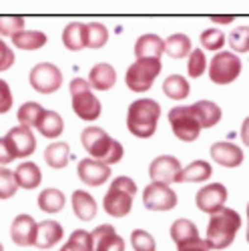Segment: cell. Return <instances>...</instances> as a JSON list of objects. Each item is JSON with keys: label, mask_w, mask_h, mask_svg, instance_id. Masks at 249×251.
<instances>
[{"label": "cell", "mask_w": 249, "mask_h": 251, "mask_svg": "<svg viewBox=\"0 0 249 251\" xmlns=\"http://www.w3.org/2000/svg\"><path fill=\"white\" fill-rule=\"evenodd\" d=\"M211 20L217 23V25H229L233 20V16H211Z\"/></svg>", "instance_id": "cell-47"}, {"label": "cell", "mask_w": 249, "mask_h": 251, "mask_svg": "<svg viewBox=\"0 0 249 251\" xmlns=\"http://www.w3.org/2000/svg\"><path fill=\"white\" fill-rule=\"evenodd\" d=\"M131 245L135 251H157L155 237L145 229H135L131 233Z\"/></svg>", "instance_id": "cell-38"}, {"label": "cell", "mask_w": 249, "mask_h": 251, "mask_svg": "<svg viewBox=\"0 0 249 251\" xmlns=\"http://www.w3.org/2000/svg\"><path fill=\"white\" fill-rule=\"evenodd\" d=\"M169 125L173 135L183 143H193L199 139L201 127L193 115L191 104H179L169 111Z\"/></svg>", "instance_id": "cell-7"}, {"label": "cell", "mask_w": 249, "mask_h": 251, "mask_svg": "<svg viewBox=\"0 0 249 251\" xmlns=\"http://www.w3.org/2000/svg\"><path fill=\"white\" fill-rule=\"evenodd\" d=\"M36 233V221L30 215H16L12 225H10V239L20 245V247H28L34 241Z\"/></svg>", "instance_id": "cell-18"}, {"label": "cell", "mask_w": 249, "mask_h": 251, "mask_svg": "<svg viewBox=\"0 0 249 251\" xmlns=\"http://www.w3.org/2000/svg\"><path fill=\"white\" fill-rule=\"evenodd\" d=\"M211 159L227 169H235L243 163V151L233 143H225V141H217L211 145Z\"/></svg>", "instance_id": "cell-17"}, {"label": "cell", "mask_w": 249, "mask_h": 251, "mask_svg": "<svg viewBox=\"0 0 249 251\" xmlns=\"http://www.w3.org/2000/svg\"><path fill=\"white\" fill-rule=\"evenodd\" d=\"M14 179H16V185L20 189H36L43 181V173H40L38 165L36 163H30V161H25L16 167L14 171Z\"/></svg>", "instance_id": "cell-23"}, {"label": "cell", "mask_w": 249, "mask_h": 251, "mask_svg": "<svg viewBox=\"0 0 249 251\" xmlns=\"http://www.w3.org/2000/svg\"><path fill=\"white\" fill-rule=\"evenodd\" d=\"M161 117V104L155 99H137L129 104L127 129L139 139H149L155 135Z\"/></svg>", "instance_id": "cell-3"}, {"label": "cell", "mask_w": 249, "mask_h": 251, "mask_svg": "<svg viewBox=\"0 0 249 251\" xmlns=\"http://www.w3.org/2000/svg\"><path fill=\"white\" fill-rule=\"evenodd\" d=\"M65 193H62L60 189H54V187H49V189H45L43 193L38 195V207L43 209L45 213H58L65 209Z\"/></svg>", "instance_id": "cell-29"}, {"label": "cell", "mask_w": 249, "mask_h": 251, "mask_svg": "<svg viewBox=\"0 0 249 251\" xmlns=\"http://www.w3.org/2000/svg\"><path fill=\"white\" fill-rule=\"evenodd\" d=\"M12 65H14V52L0 36V73L12 69Z\"/></svg>", "instance_id": "cell-43"}, {"label": "cell", "mask_w": 249, "mask_h": 251, "mask_svg": "<svg viewBox=\"0 0 249 251\" xmlns=\"http://www.w3.org/2000/svg\"><path fill=\"white\" fill-rule=\"evenodd\" d=\"M163 65L159 58H139L127 69L124 82H127L129 91L133 93H145L153 87L155 78L159 76Z\"/></svg>", "instance_id": "cell-6"}, {"label": "cell", "mask_w": 249, "mask_h": 251, "mask_svg": "<svg viewBox=\"0 0 249 251\" xmlns=\"http://www.w3.org/2000/svg\"><path fill=\"white\" fill-rule=\"evenodd\" d=\"M191 50H193L191 38L183 32L171 34L167 40H165V52H167L171 58H185V56H189Z\"/></svg>", "instance_id": "cell-30"}, {"label": "cell", "mask_w": 249, "mask_h": 251, "mask_svg": "<svg viewBox=\"0 0 249 251\" xmlns=\"http://www.w3.org/2000/svg\"><path fill=\"white\" fill-rule=\"evenodd\" d=\"M25 30L23 16H0V36H14L16 32Z\"/></svg>", "instance_id": "cell-41"}, {"label": "cell", "mask_w": 249, "mask_h": 251, "mask_svg": "<svg viewBox=\"0 0 249 251\" xmlns=\"http://www.w3.org/2000/svg\"><path fill=\"white\" fill-rule=\"evenodd\" d=\"M97 209H99V207H97V201L93 199L91 193L80 191V189H76V191L73 193V211H75V215H76L80 221H91V219H95Z\"/></svg>", "instance_id": "cell-25"}, {"label": "cell", "mask_w": 249, "mask_h": 251, "mask_svg": "<svg viewBox=\"0 0 249 251\" xmlns=\"http://www.w3.org/2000/svg\"><path fill=\"white\" fill-rule=\"evenodd\" d=\"M245 237H247V241H249V223H247V229H245Z\"/></svg>", "instance_id": "cell-48"}, {"label": "cell", "mask_w": 249, "mask_h": 251, "mask_svg": "<svg viewBox=\"0 0 249 251\" xmlns=\"http://www.w3.org/2000/svg\"><path fill=\"white\" fill-rule=\"evenodd\" d=\"M109 40V30L100 23H87V49H102Z\"/></svg>", "instance_id": "cell-35"}, {"label": "cell", "mask_w": 249, "mask_h": 251, "mask_svg": "<svg viewBox=\"0 0 249 251\" xmlns=\"http://www.w3.org/2000/svg\"><path fill=\"white\" fill-rule=\"evenodd\" d=\"M211 175H213V167L207 161H193L181 169L177 183H203L209 181Z\"/></svg>", "instance_id": "cell-22"}, {"label": "cell", "mask_w": 249, "mask_h": 251, "mask_svg": "<svg viewBox=\"0 0 249 251\" xmlns=\"http://www.w3.org/2000/svg\"><path fill=\"white\" fill-rule=\"evenodd\" d=\"M45 109L40 107L38 102H25V104H20V109H18V123H20V127H26L32 131V127H36L40 117H43Z\"/></svg>", "instance_id": "cell-33"}, {"label": "cell", "mask_w": 249, "mask_h": 251, "mask_svg": "<svg viewBox=\"0 0 249 251\" xmlns=\"http://www.w3.org/2000/svg\"><path fill=\"white\" fill-rule=\"evenodd\" d=\"M69 159H71V147L65 141H56V143L49 145L45 151V161L52 169H65Z\"/></svg>", "instance_id": "cell-28"}, {"label": "cell", "mask_w": 249, "mask_h": 251, "mask_svg": "<svg viewBox=\"0 0 249 251\" xmlns=\"http://www.w3.org/2000/svg\"><path fill=\"white\" fill-rule=\"evenodd\" d=\"M76 173L80 177V181L85 185H91V187H100L105 181L111 179V167L100 163V161H95L91 157L87 159H80L78 165H76Z\"/></svg>", "instance_id": "cell-13"}, {"label": "cell", "mask_w": 249, "mask_h": 251, "mask_svg": "<svg viewBox=\"0 0 249 251\" xmlns=\"http://www.w3.org/2000/svg\"><path fill=\"white\" fill-rule=\"evenodd\" d=\"M80 143L85 151L91 155V159L100 161L109 167L119 163L124 155L123 145L100 127H87L80 133Z\"/></svg>", "instance_id": "cell-1"}, {"label": "cell", "mask_w": 249, "mask_h": 251, "mask_svg": "<svg viewBox=\"0 0 249 251\" xmlns=\"http://www.w3.org/2000/svg\"><path fill=\"white\" fill-rule=\"evenodd\" d=\"M137 195V183L131 177H117L109 191L102 199V207H105V213L111 217H124L131 213L133 209V199Z\"/></svg>", "instance_id": "cell-4"}, {"label": "cell", "mask_w": 249, "mask_h": 251, "mask_svg": "<svg viewBox=\"0 0 249 251\" xmlns=\"http://www.w3.org/2000/svg\"><path fill=\"white\" fill-rule=\"evenodd\" d=\"M0 251H4V247H2V243H0Z\"/></svg>", "instance_id": "cell-50"}, {"label": "cell", "mask_w": 249, "mask_h": 251, "mask_svg": "<svg viewBox=\"0 0 249 251\" xmlns=\"http://www.w3.org/2000/svg\"><path fill=\"white\" fill-rule=\"evenodd\" d=\"M225 201H227V189H225V185H221V183L205 185L195 195L197 209L203 211V213H209V215L221 211V209L225 207Z\"/></svg>", "instance_id": "cell-11"}, {"label": "cell", "mask_w": 249, "mask_h": 251, "mask_svg": "<svg viewBox=\"0 0 249 251\" xmlns=\"http://www.w3.org/2000/svg\"><path fill=\"white\" fill-rule=\"evenodd\" d=\"M16 189H18V185L14 179V171H10L8 167H0V199L14 197Z\"/></svg>", "instance_id": "cell-39"}, {"label": "cell", "mask_w": 249, "mask_h": 251, "mask_svg": "<svg viewBox=\"0 0 249 251\" xmlns=\"http://www.w3.org/2000/svg\"><path fill=\"white\" fill-rule=\"evenodd\" d=\"M16 157H14V151L10 147V143L6 137H0V165H8L12 163Z\"/></svg>", "instance_id": "cell-44"}, {"label": "cell", "mask_w": 249, "mask_h": 251, "mask_svg": "<svg viewBox=\"0 0 249 251\" xmlns=\"http://www.w3.org/2000/svg\"><path fill=\"white\" fill-rule=\"evenodd\" d=\"M191 109L201 129H211L221 121V109L213 100H197L191 104Z\"/></svg>", "instance_id": "cell-20"}, {"label": "cell", "mask_w": 249, "mask_h": 251, "mask_svg": "<svg viewBox=\"0 0 249 251\" xmlns=\"http://www.w3.org/2000/svg\"><path fill=\"white\" fill-rule=\"evenodd\" d=\"M28 82L36 93L50 95L62 87V73L52 62H38L36 67H32L28 75Z\"/></svg>", "instance_id": "cell-9"}, {"label": "cell", "mask_w": 249, "mask_h": 251, "mask_svg": "<svg viewBox=\"0 0 249 251\" xmlns=\"http://www.w3.org/2000/svg\"><path fill=\"white\" fill-rule=\"evenodd\" d=\"M65 237V231H62V225L54 219H45L36 223V233H34V241L32 245L38 249H50L54 245H58Z\"/></svg>", "instance_id": "cell-16"}, {"label": "cell", "mask_w": 249, "mask_h": 251, "mask_svg": "<svg viewBox=\"0 0 249 251\" xmlns=\"http://www.w3.org/2000/svg\"><path fill=\"white\" fill-rule=\"evenodd\" d=\"M247 221H249V203H247Z\"/></svg>", "instance_id": "cell-49"}, {"label": "cell", "mask_w": 249, "mask_h": 251, "mask_svg": "<svg viewBox=\"0 0 249 251\" xmlns=\"http://www.w3.org/2000/svg\"><path fill=\"white\" fill-rule=\"evenodd\" d=\"M71 99H73V111L82 121H97L102 113V104L93 93L89 80L85 78H73L71 80Z\"/></svg>", "instance_id": "cell-5"}, {"label": "cell", "mask_w": 249, "mask_h": 251, "mask_svg": "<svg viewBox=\"0 0 249 251\" xmlns=\"http://www.w3.org/2000/svg\"><path fill=\"white\" fill-rule=\"evenodd\" d=\"M171 239L175 241V245L187 243V241H193L199 239V229L193 221L189 219H177L171 225Z\"/></svg>", "instance_id": "cell-32"}, {"label": "cell", "mask_w": 249, "mask_h": 251, "mask_svg": "<svg viewBox=\"0 0 249 251\" xmlns=\"http://www.w3.org/2000/svg\"><path fill=\"white\" fill-rule=\"evenodd\" d=\"M229 47L235 52H249V26H237L229 34Z\"/></svg>", "instance_id": "cell-40"}, {"label": "cell", "mask_w": 249, "mask_h": 251, "mask_svg": "<svg viewBox=\"0 0 249 251\" xmlns=\"http://www.w3.org/2000/svg\"><path fill=\"white\" fill-rule=\"evenodd\" d=\"M36 129L40 135H45L49 139H56L62 131H65V121H62V117L56 113V111H47L43 113V117H40Z\"/></svg>", "instance_id": "cell-26"}, {"label": "cell", "mask_w": 249, "mask_h": 251, "mask_svg": "<svg viewBox=\"0 0 249 251\" xmlns=\"http://www.w3.org/2000/svg\"><path fill=\"white\" fill-rule=\"evenodd\" d=\"M201 47L211 50V52H219L225 45V34L219 28H207L201 32Z\"/></svg>", "instance_id": "cell-37"}, {"label": "cell", "mask_w": 249, "mask_h": 251, "mask_svg": "<svg viewBox=\"0 0 249 251\" xmlns=\"http://www.w3.org/2000/svg\"><path fill=\"white\" fill-rule=\"evenodd\" d=\"M241 141L245 147H249V117H245V121L241 123Z\"/></svg>", "instance_id": "cell-46"}, {"label": "cell", "mask_w": 249, "mask_h": 251, "mask_svg": "<svg viewBox=\"0 0 249 251\" xmlns=\"http://www.w3.org/2000/svg\"><path fill=\"white\" fill-rule=\"evenodd\" d=\"M12 45L20 50H38L47 45V34L40 30H23L12 36Z\"/></svg>", "instance_id": "cell-27"}, {"label": "cell", "mask_w": 249, "mask_h": 251, "mask_svg": "<svg viewBox=\"0 0 249 251\" xmlns=\"http://www.w3.org/2000/svg\"><path fill=\"white\" fill-rule=\"evenodd\" d=\"M189 91H191L189 80H187L185 76H181V75H171V76L165 78V82H163V93L167 95L169 99H173V100L187 99V97H189Z\"/></svg>", "instance_id": "cell-31"}, {"label": "cell", "mask_w": 249, "mask_h": 251, "mask_svg": "<svg viewBox=\"0 0 249 251\" xmlns=\"http://www.w3.org/2000/svg\"><path fill=\"white\" fill-rule=\"evenodd\" d=\"M165 52V43L157 34H143L135 43V56L139 58H159Z\"/></svg>", "instance_id": "cell-21"}, {"label": "cell", "mask_w": 249, "mask_h": 251, "mask_svg": "<svg viewBox=\"0 0 249 251\" xmlns=\"http://www.w3.org/2000/svg\"><path fill=\"white\" fill-rule=\"evenodd\" d=\"M89 85L97 91H111L117 85V71L109 62H99L89 73Z\"/></svg>", "instance_id": "cell-19"}, {"label": "cell", "mask_w": 249, "mask_h": 251, "mask_svg": "<svg viewBox=\"0 0 249 251\" xmlns=\"http://www.w3.org/2000/svg\"><path fill=\"white\" fill-rule=\"evenodd\" d=\"M177 251H209V247H207L205 239H193V241H187V243H181L177 245Z\"/></svg>", "instance_id": "cell-45"}, {"label": "cell", "mask_w": 249, "mask_h": 251, "mask_svg": "<svg viewBox=\"0 0 249 251\" xmlns=\"http://www.w3.org/2000/svg\"><path fill=\"white\" fill-rule=\"evenodd\" d=\"M91 239H93V251H124V239L109 223L99 225L91 233Z\"/></svg>", "instance_id": "cell-14"}, {"label": "cell", "mask_w": 249, "mask_h": 251, "mask_svg": "<svg viewBox=\"0 0 249 251\" xmlns=\"http://www.w3.org/2000/svg\"><path fill=\"white\" fill-rule=\"evenodd\" d=\"M12 91L8 87V82L0 78V115H4L12 109Z\"/></svg>", "instance_id": "cell-42"}, {"label": "cell", "mask_w": 249, "mask_h": 251, "mask_svg": "<svg viewBox=\"0 0 249 251\" xmlns=\"http://www.w3.org/2000/svg\"><path fill=\"white\" fill-rule=\"evenodd\" d=\"M58 251H93V239H91V233L85 231V229H76V231L71 233L69 241L62 245Z\"/></svg>", "instance_id": "cell-34"}, {"label": "cell", "mask_w": 249, "mask_h": 251, "mask_svg": "<svg viewBox=\"0 0 249 251\" xmlns=\"http://www.w3.org/2000/svg\"><path fill=\"white\" fill-rule=\"evenodd\" d=\"M241 58L235 52H215L209 62V78L215 85H231L241 75Z\"/></svg>", "instance_id": "cell-8"}, {"label": "cell", "mask_w": 249, "mask_h": 251, "mask_svg": "<svg viewBox=\"0 0 249 251\" xmlns=\"http://www.w3.org/2000/svg\"><path fill=\"white\" fill-rule=\"evenodd\" d=\"M62 45L73 52L87 49V23H69L62 30Z\"/></svg>", "instance_id": "cell-24"}, {"label": "cell", "mask_w": 249, "mask_h": 251, "mask_svg": "<svg viewBox=\"0 0 249 251\" xmlns=\"http://www.w3.org/2000/svg\"><path fill=\"white\" fill-rule=\"evenodd\" d=\"M177 193L171 189L169 185L163 183H149L143 191V205L149 211H171L177 207Z\"/></svg>", "instance_id": "cell-10"}, {"label": "cell", "mask_w": 249, "mask_h": 251, "mask_svg": "<svg viewBox=\"0 0 249 251\" xmlns=\"http://www.w3.org/2000/svg\"><path fill=\"white\" fill-rule=\"evenodd\" d=\"M207 71V56L201 49H193L187 56V75L191 78H199L203 76V73Z\"/></svg>", "instance_id": "cell-36"}, {"label": "cell", "mask_w": 249, "mask_h": 251, "mask_svg": "<svg viewBox=\"0 0 249 251\" xmlns=\"http://www.w3.org/2000/svg\"><path fill=\"white\" fill-rule=\"evenodd\" d=\"M239 229H241V215L235 209L223 207L221 211H217L209 217L205 243L209 249H227L233 243Z\"/></svg>", "instance_id": "cell-2"}, {"label": "cell", "mask_w": 249, "mask_h": 251, "mask_svg": "<svg viewBox=\"0 0 249 251\" xmlns=\"http://www.w3.org/2000/svg\"><path fill=\"white\" fill-rule=\"evenodd\" d=\"M4 137L8 139L16 159H25V157L32 155L34 149H36L34 133L30 129H26V127H20V125H18V127H12Z\"/></svg>", "instance_id": "cell-15"}, {"label": "cell", "mask_w": 249, "mask_h": 251, "mask_svg": "<svg viewBox=\"0 0 249 251\" xmlns=\"http://www.w3.org/2000/svg\"><path fill=\"white\" fill-rule=\"evenodd\" d=\"M181 163L173 155H161L155 157L153 163L149 165V177L153 183H163V185H171L177 183V177L181 173Z\"/></svg>", "instance_id": "cell-12"}]
</instances>
